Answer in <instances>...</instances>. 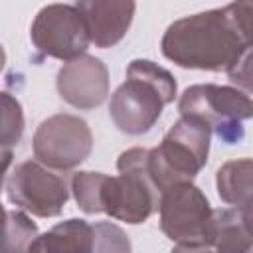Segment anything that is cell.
Wrapping results in <instances>:
<instances>
[{
	"mask_svg": "<svg viewBox=\"0 0 253 253\" xmlns=\"http://www.w3.org/2000/svg\"><path fill=\"white\" fill-rule=\"evenodd\" d=\"M215 188L221 202L239 210L253 198V158L229 160L215 172Z\"/></svg>",
	"mask_w": 253,
	"mask_h": 253,
	"instance_id": "obj_13",
	"label": "cell"
},
{
	"mask_svg": "<svg viewBox=\"0 0 253 253\" xmlns=\"http://www.w3.org/2000/svg\"><path fill=\"white\" fill-rule=\"evenodd\" d=\"M148 148H128L117 160L119 176H105L101 190L103 213L138 225L146 221L160 202V192L146 170Z\"/></svg>",
	"mask_w": 253,
	"mask_h": 253,
	"instance_id": "obj_4",
	"label": "cell"
},
{
	"mask_svg": "<svg viewBox=\"0 0 253 253\" xmlns=\"http://www.w3.org/2000/svg\"><path fill=\"white\" fill-rule=\"evenodd\" d=\"M245 42L223 8L184 16L172 22L160 42L162 55L184 69L227 71Z\"/></svg>",
	"mask_w": 253,
	"mask_h": 253,
	"instance_id": "obj_1",
	"label": "cell"
},
{
	"mask_svg": "<svg viewBox=\"0 0 253 253\" xmlns=\"http://www.w3.org/2000/svg\"><path fill=\"white\" fill-rule=\"evenodd\" d=\"M237 211H239V215H241V219H243V223H245L247 231L253 235V198H251L247 204H243Z\"/></svg>",
	"mask_w": 253,
	"mask_h": 253,
	"instance_id": "obj_21",
	"label": "cell"
},
{
	"mask_svg": "<svg viewBox=\"0 0 253 253\" xmlns=\"http://www.w3.org/2000/svg\"><path fill=\"white\" fill-rule=\"evenodd\" d=\"M211 126L198 117L180 115L164 134L162 142L148 148L146 170L158 192L192 182L206 166L211 142Z\"/></svg>",
	"mask_w": 253,
	"mask_h": 253,
	"instance_id": "obj_3",
	"label": "cell"
},
{
	"mask_svg": "<svg viewBox=\"0 0 253 253\" xmlns=\"http://www.w3.org/2000/svg\"><path fill=\"white\" fill-rule=\"evenodd\" d=\"M160 229L178 251L211 249L213 210L206 194L192 182L174 184L160 192Z\"/></svg>",
	"mask_w": 253,
	"mask_h": 253,
	"instance_id": "obj_5",
	"label": "cell"
},
{
	"mask_svg": "<svg viewBox=\"0 0 253 253\" xmlns=\"http://www.w3.org/2000/svg\"><path fill=\"white\" fill-rule=\"evenodd\" d=\"M103 172H75L71 176V194L85 213H101V190L105 182Z\"/></svg>",
	"mask_w": 253,
	"mask_h": 253,
	"instance_id": "obj_16",
	"label": "cell"
},
{
	"mask_svg": "<svg viewBox=\"0 0 253 253\" xmlns=\"http://www.w3.org/2000/svg\"><path fill=\"white\" fill-rule=\"evenodd\" d=\"M55 87L71 107L81 111L95 109L109 95V69L99 57L83 53L61 65Z\"/></svg>",
	"mask_w": 253,
	"mask_h": 253,
	"instance_id": "obj_10",
	"label": "cell"
},
{
	"mask_svg": "<svg viewBox=\"0 0 253 253\" xmlns=\"http://www.w3.org/2000/svg\"><path fill=\"white\" fill-rule=\"evenodd\" d=\"M229 81L245 93L253 95V43H245L233 63L227 67Z\"/></svg>",
	"mask_w": 253,
	"mask_h": 253,
	"instance_id": "obj_18",
	"label": "cell"
},
{
	"mask_svg": "<svg viewBox=\"0 0 253 253\" xmlns=\"http://www.w3.org/2000/svg\"><path fill=\"white\" fill-rule=\"evenodd\" d=\"M75 6L83 16L91 43L101 49L115 47L126 36L136 10L134 0H77Z\"/></svg>",
	"mask_w": 253,
	"mask_h": 253,
	"instance_id": "obj_11",
	"label": "cell"
},
{
	"mask_svg": "<svg viewBox=\"0 0 253 253\" xmlns=\"http://www.w3.org/2000/svg\"><path fill=\"white\" fill-rule=\"evenodd\" d=\"M30 40L42 55L61 61L83 55L91 43L79 8L69 4L43 6L32 22Z\"/></svg>",
	"mask_w": 253,
	"mask_h": 253,
	"instance_id": "obj_9",
	"label": "cell"
},
{
	"mask_svg": "<svg viewBox=\"0 0 253 253\" xmlns=\"http://www.w3.org/2000/svg\"><path fill=\"white\" fill-rule=\"evenodd\" d=\"M95 227V249L93 251H130V241L126 233L111 223V221H99L93 225Z\"/></svg>",
	"mask_w": 253,
	"mask_h": 253,
	"instance_id": "obj_19",
	"label": "cell"
},
{
	"mask_svg": "<svg viewBox=\"0 0 253 253\" xmlns=\"http://www.w3.org/2000/svg\"><path fill=\"white\" fill-rule=\"evenodd\" d=\"M34 158L51 170L67 172L85 162L93 150V134L77 115L57 113L40 123L34 132Z\"/></svg>",
	"mask_w": 253,
	"mask_h": 253,
	"instance_id": "obj_7",
	"label": "cell"
},
{
	"mask_svg": "<svg viewBox=\"0 0 253 253\" xmlns=\"http://www.w3.org/2000/svg\"><path fill=\"white\" fill-rule=\"evenodd\" d=\"M174 75L150 59H132L126 67V81L111 95L109 115L125 134L148 132L162 115V109L176 99Z\"/></svg>",
	"mask_w": 253,
	"mask_h": 253,
	"instance_id": "obj_2",
	"label": "cell"
},
{
	"mask_svg": "<svg viewBox=\"0 0 253 253\" xmlns=\"http://www.w3.org/2000/svg\"><path fill=\"white\" fill-rule=\"evenodd\" d=\"M223 10L239 38L245 43H253V0H233Z\"/></svg>",
	"mask_w": 253,
	"mask_h": 253,
	"instance_id": "obj_20",
	"label": "cell"
},
{
	"mask_svg": "<svg viewBox=\"0 0 253 253\" xmlns=\"http://www.w3.org/2000/svg\"><path fill=\"white\" fill-rule=\"evenodd\" d=\"M178 111L202 119L225 144H235L245 134L241 123L253 119V99L239 87L202 83L184 89Z\"/></svg>",
	"mask_w": 253,
	"mask_h": 253,
	"instance_id": "obj_6",
	"label": "cell"
},
{
	"mask_svg": "<svg viewBox=\"0 0 253 253\" xmlns=\"http://www.w3.org/2000/svg\"><path fill=\"white\" fill-rule=\"evenodd\" d=\"M211 249L217 251H253V235L247 231L235 208L213 210Z\"/></svg>",
	"mask_w": 253,
	"mask_h": 253,
	"instance_id": "obj_14",
	"label": "cell"
},
{
	"mask_svg": "<svg viewBox=\"0 0 253 253\" xmlns=\"http://www.w3.org/2000/svg\"><path fill=\"white\" fill-rule=\"evenodd\" d=\"M95 249V227L85 219H65L38 235L30 251L42 253H89Z\"/></svg>",
	"mask_w": 253,
	"mask_h": 253,
	"instance_id": "obj_12",
	"label": "cell"
},
{
	"mask_svg": "<svg viewBox=\"0 0 253 253\" xmlns=\"http://www.w3.org/2000/svg\"><path fill=\"white\" fill-rule=\"evenodd\" d=\"M24 134V111L16 97L2 93V154H4V172L10 164V148L22 140Z\"/></svg>",
	"mask_w": 253,
	"mask_h": 253,
	"instance_id": "obj_15",
	"label": "cell"
},
{
	"mask_svg": "<svg viewBox=\"0 0 253 253\" xmlns=\"http://www.w3.org/2000/svg\"><path fill=\"white\" fill-rule=\"evenodd\" d=\"M38 239V225L20 210H6L4 251H30Z\"/></svg>",
	"mask_w": 253,
	"mask_h": 253,
	"instance_id": "obj_17",
	"label": "cell"
},
{
	"mask_svg": "<svg viewBox=\"0 0 253 253\" xmlns=\"http://www.w3.org/2000/svg\"><path fill=\"white\" fill-rule=\"evenodd\" d=\"M6 198L38 217H55L69 200L67 182L40 160H24L6 174Z\"/></svg>",
	"mask_w": 253,
	"mask_h": 253,
	"instance_id": "obj_8",
	"label": "cell"
}]
</instances>
